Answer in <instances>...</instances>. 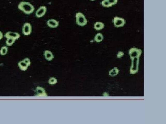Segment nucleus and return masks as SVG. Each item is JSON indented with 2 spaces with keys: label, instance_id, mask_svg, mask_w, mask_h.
<instances>
[{
  "label": "nucleus",
  "instance_id": "12",
  "mask_svg": "<svg viewBox=\"0 0 166 124\" xmlns=\"http://www.w3.org/2000/svg\"><path fill=\"white\" fill-rule=\"evenodd\" d=\"M104 24L101 22H97L95 23L94 25V28L96 30H100L104 28Z\"/></svg>",
  "mask_w": 166,
  "mask_h": 124
},
{
  "label": "nucleus",
  "instance_id": "18",
  "mask_svg": "<svg viewBox=\"0 0 166 124\" xmlns=\"http://www.w3.org/2000/svg\"><path fill=\"white\" fill-rule=\"evenodd\" d=\"M23 60H24V62H25L29 66L30 65L31 62L29 59L28 58H26Z\"/></svg>",
  "mask_w": 166,
  "mask_h": 124
},
{
  "label": "nucleus",
  "instance_id": "1",
  "mask_svg": "<svg viewBox=\"0 0 166 124\" xmlns=\"http://www.w3.org/2000/svg\"><path fill=\"white\" fill-rule=\"evenodd\" d=\"M18 8L27 15H30L34 11V6L29 2H21L19 4Z\"/></svg>",
  "mask_w": 166,
  "mask_h": 124
},
{
  "label": "nucleus",
  "instance_id": "5",
  "mask_svg": "<svg viewBox=\"0 0 166 124\" xmlns=\"http://www.w3.org/2000/svg\"><path fill=\"white\" fill-rule=\"evenodd\" d=\"M141 53V50L136 48H132L129 51V53L131 58L139 57Z\"/></svg>",
  "mask_w": 166,
  "mask_h": 124
},
{
  "label": "nucleus",
  "instance_id": "15",
  "mask_svg": "<svg viewBox=\"0 0 166 124\" xmlns=\"http://www.w3.org/2000/svg\"><path fill=\"white\" fill-rule=\"evenodd\" d=\"M8 52V48L6 46H3L1 48L0 50V54L2 55H6Z\"/></svg>",
  "mask_w": 166,
  "mask_h": 124
},
{
  "label": "nucleus",
  "instance_id": "4",
  "mask_svg": "<svg viewBox=\"0 0 166 124\" xmlns=\"http://www.w3.org/2000/svg\"><path fill=\"white\" fill-rule=\"evenodd\" d=\"M114 26L117 27H123L125 23V21L124 19L118 17L114 18L113 20Z\"/></svg>",
  "mask_w": 166,
  "mask_h": 124
},
{
  "label": "nucleus",
  "instance_id": "20",
  "mask_svg": "<svg viewBox=\"0 0 166 124\" xmlns=\"http://www.w3.org/2000/svg\"><path fill=\"white\" fill-rule=\"evenodd\" d=\"M91 1H95V0H91Z\"/></svg>",
  "mask_w": 166,
  "mask_h": 124
},
{
  "label": "nucleus",
  "instance_id": "2",
  "mask_svg": "<svg viewBox=\"0 0 166 124\" xmlns=\"http://www.w3.org/2000/svg\"><path fill=\"white\" fill-rule=\"evenodd\" d=\"M76 22L80 26L83 27L86 25L87 20L85 16L82 13L78 12L76 14Z\"/></svg>",
  "mask_w": 166,
  "mask_h": 124
},
{
  "label": "nucleus",
  "instance_id": "3",
  "mask_svg": "<svg viewBox=\"0 0 166 124\" xmlns=\"http://www.w3.org/2000/svg\"><path fill=\"white\" fill-rule=\"evenodd\" d=\"M32 27L30 23H26L24 24L23 27V33L25 36H28L32 32Z\"/></svg>",
  "mask_w": 166,
  "mask_h": 124
},
{
  "label": "nucleus",
  "instance_id": "19",
  "mask_svg": "<svg viewBox=\"0 0 166 124\" xmlns=\"http://www.w3.org/2000/svg\"><path fill=\"white\" fill-rule=\"evenodd\" d=\"M3 38V34L2 33V32L0 31V40H2V38Z\"/></svg>",
  "mask_w": 166,
  "mask_h": 124
},
{
  "label": "nucleus",
  "instance_id": "6",
  "mask_svg": "<svg viewBox=\"0 0 166 124\" xmlns=\"http://www.w3.org/2000/svg\"><path fill=\"white\" fill-rule=\"evenodd\" d=\"M47 11V7L45 6H41L36 11V16L38 18L42 17L45 14Z\"/></svg>",
  "mask_w": 166,
  "mask_h": 124
},
{
  "label": "nucleus",
  "instance_id": "7",
  "mask_svg": "<svg viewBox=\"0 0 166 124\" xmlns=\"http://www.w3.org/2000/svg\"><path fill=\"white\" fill-rule=\"evenodd\" d=\"M5 37L6 38H12L17 40L20 37V34L17 32H12L9 31L6 33L4 35Z\"/></svg>",
  "mask_w": 166,
  "mask_h": 124
},
{
  "label": "nucleus",
  "instance_id": "10",
  "mask_svg": "<svg viewBox=\"0 0 166 124\" xmlns=\"http://www.w3.org/2000/svg\"><path fill=\"white\" fill-rule=\"evenodd\" d=\"M18 66L20 69L23 71H26L27 69L28 66H29L25 62H24V60L19 62L18 63Z\"/></svg>",
  "mask_w": 166,
  "mask_h": 124
},
{
  "label": "nucleus",
  "instance_id": "16",
  "mask_svg": "<svg viewBox=\"0 0 166 124\" xmlns=\"http://www.w3.org/2000/svg\"><path fill=\"white\" fill-rule=\"evenodd\" d=\"M15 39H12V38H8L7 40L6 41V44L8 46H11L12 45L15 43Z\"/></svg>",
  "mask_w": 166,
  "mask_h": 124
},
{
  "label": "nucleus",
  "instance_id": "14",
  "mask_svg": "<svg viewBox=\"0 0 166 124\" xmlns=\"http://www.w3.org/2000/svg\"><path fill=\"white\" fill-rule=\"evenodd\" d=\"M37 93H38V95L40 96H45L46 95V93L45 92V90L44 89L40 87H38L37 88Z\"/></svg>",
  "mask_w": 166,
  "mask_h": 124
},
{
  "label": "nucleus",
  "instance_id": "9",
  "mask_svg": "<svg viewBox=\"0 0 166 124\" xmlns=\"http://www.w3.org/2000/svg\"><path fill=\"white\" fill-rule=\"evenodd\" d=\"M59 22L54 19L49 20L47 22V24L49 27L51 28H56L59 26Z\"/></svg>",
  "mask_w": 166,
  "mask_h": 124
},
{
  "label": "nucleus",
  "instance_id": "13",
  "mask_svg": "<svg viewBox=\"0 0 166 124\" xmlns=\"http://www.w3.org/2000/svg\"><path fill=\"white\" fill-rule=\"evenodd\" d=\"M104 39V37L102 34L101 33H98L95 36V40L97 43H100Z\"/></svg>",
  "mask_w": 166,
  "mask_h": 124
},
{
  "label": "nucleus",
  "instance_id": "8",
  "mask_svg": "<svg viewBox=\"0 0 166 124\" xmlns=\"http://www.w3.org/2000/svg\"><path fill=\"white\" fill-rule=\"evenodd\" d=\"M118 0H104L102 2V6L105 7H111L116 4Z\"/></svg>",
  "mask_w": 166,
  "mask_h": 124
},
{
  "label": "nucleus",
  "instance_id": "17",
  "mask_svg": "<svg viewBox=\"0 0 166 124\" xmlns=\"http://www.w3.org/2000/svg\"><path fill=\"white\" fill-rule=\"evenodd\" d=\"M57 82V80L55 78H51L49 79V83L51 85H54L56 84Z\"/></svg>",
  "mask_w": 166,
  "mask_h": 124
},
{
  "label": "nucleus",
  "instance_id": "11",
  "mask_svg": "<svg viewBox=\"0 0 166 124\" xmlns=\"http://www.w3.org/2000/svg\"><path fill=\"white\" fill-rule=\"evenodd\" d=\"M45 58L47 61H51L54 58V56L52 52L48 50H46L44 52Z\"/></svg>",
  "mask_w": 166,
  "mask_h": 124
}]
</instances>
